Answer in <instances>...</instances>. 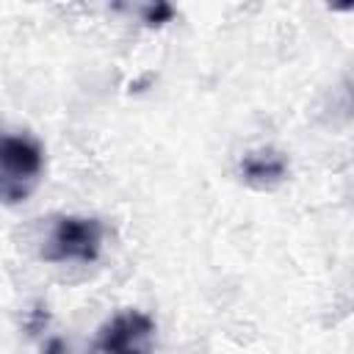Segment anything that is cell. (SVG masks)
Segmentation results:
<instances>
[{
	"label": "cell",
	"instance_id": "cell-1",
	"mask_svg": "<svg viewBox=\"0 0 354 354\" xmlns=\"http://www.w3.org/2000/svg\"><path fill=\"white\" fill-rule=\"evenodd\" d=\"M44 152L30 136H3L0 144V196L6 205L25 202L41 180Z\"/></svg>",
	"mask_w": 354,
	"mask_h": 354
},
{
	"label": "cell",
	"instance_id": "cell-2",
	"mask_svg": "<svg viewBox=\"0 0 354 354\" xmlns=\"http://www.w3.org/2000/svg\"><path fill=\"white\" fill-rule=\"evenodd\" d=\"M102 249V224L88 216H61L53 224L50 241L44 246L47 263H94Z\"/></svg>",
	"mask_w": 354,
	"mask_h": 354
},
{
	"label": "cell",
	"instance_id": "cell-3",
	"mask_svg": "<svg viewBox=\"0 0 354 354\" xmlns=\"http://www.w3.org/2000/svg\"><path fill=\"white\" fill-rule=\"evenodd\" d=\"M97 346L102 354H152L155 321L147 313L124 310L100 329Z\"/></svg>",
	"mask_w": 354,
	"mask_h": 354
},
{
	"label": "cell",
	"instance_id": "cell-4",
	"mask_svg": "<svg viewBox=\"0 0 354 354\" xmlns=\"http://www.w3.org/2000/svg\"><path fill=\"white\" fill-rule=\"evenodd\" d=\"M241 174L252 188H274L288 177V160L271 147L252 149L241 160Z\"/></svg>",
	"mask_w": 354,
	"mask_h": 354
},
{
	"label": "cell",
	"instance_id": "cell-5",
	"mask_svg": "<svg viewBox=\"0 0 354 354\" xmlns=\"http://www.w3.org/2000/svg\"><path fill=\"white\" fill-rule=\"evenodd\" d=\"M174 17V8L169 6V3H155V6H149L147 11H144V22L147 25H163V22H169Z\"/></svg>",
	"mask_w": 354,
	"mask_h": 354
}]
</instances>
